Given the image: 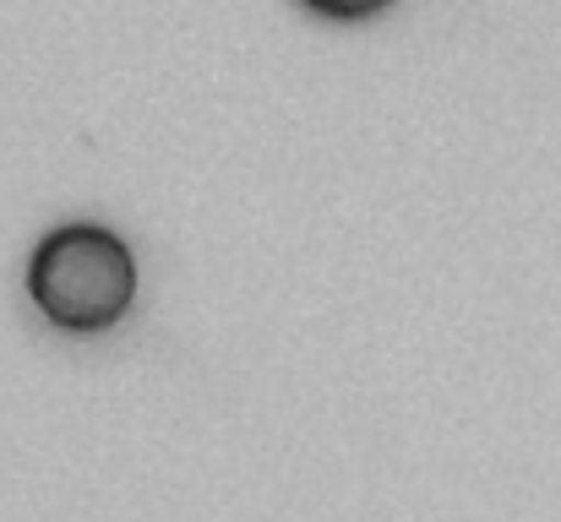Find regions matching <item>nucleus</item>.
<instances>
[{
	"instance_id": "obj_1",
	"label": "nucleus",
	"mask_w": 561,
	"mask_h": 522,
	"mask_svg": "<svg viewBox=\"0 0 561 522\" xmlns=\"http://www.w3.org/2000/svg\"><path fill=\"white\" fill-rule=\"evenodd\" d=\"M27 300L60 333H110L137 305V256L104 223H60L27 256Z\"/></svg>"
},
{
	"instance_id": "obj_2",
	"label": "nucleus",
	"mask_w": 561,
	"mask_h": 522,
	"mask_svg": "<svg viewBox=\"0 0 561 522\" xmlns=\"http://www.w3.org/2000/svg\"><path fill=\"white\" fill-rule=\"evenodd\" d=\"M306 5H317V11H328V16H366V11L387 5V0H306Z\"/></svg>"
}]
</instances>
